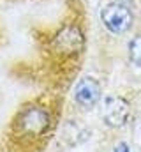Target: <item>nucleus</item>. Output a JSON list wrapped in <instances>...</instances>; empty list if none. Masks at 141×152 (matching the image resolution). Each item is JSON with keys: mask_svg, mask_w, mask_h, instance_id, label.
Returning <instances> with one entry per match:
<instances>
[{"mask_svg": "<svg viewBox=\"0 0 141 152\" xmlns=\"http://www.w3.org/2000/svg\"><path fill=\"white\" fill-rule=\"evenodd\" d=\"M101 20L104 27L113 34H124L132 27V12L122 2H109L101 11Z\"/></svg>", "mask_w": 141, "mask_h": 152, "instance_id": "obj_1", "label": "nucleus"}, {"mask_svg": "<svg viewBox=\"0 0 141 152\" xmlns=\"http://www.w3.org/2000/svg\"><path fill=\"white\" fill-rule=\"evenodd\" d=\"M49 126V115L44 108L39 106H30L25 108L18 115V129L21 131L23 136H42Z\"/></svg>", "mask_w": 141, "mask_h": 152, "instance_id": "obj_2", "label": "nucleus"}, {"mask_svg": "<svg viewBox=\"0 0 141 152\" xmlns=\"http://www.w3.org/2000/svg\"><path fill=\"white\" fill-rule=\"evenodd\" d=\"M102 117L109 127H122L131 118V104L120 96H108L102 104Z\"/></svg>", "mask_w": 141, "mask_h": 152, "instance_id": "obj_3", "label": "nucleus"}, {"mask_svg": "<svg viewBox=\"0 0 141 152\" xmlns=\"http://www.w3.org/2000/svg\"><path fill=\"white\" fill-rule=\"evenodd\" d=\"M85 39L78 27L65 25L55 37H53V50L60 55H76L83 50Z\"/></svg>", "mask_w": 141, "mask_h": 152, "instance_id": "obj_4", "label": "nucleus"}, {"mask_svg": "<svg viewBox=\"0 0 141 152\" xmlns=\"http://www.w3.org/2000/svg\"><path fill=\"white\" fill-rule=\"evenodd\" d=\"M101 96H102L101 83L92 76H86V78L79 80L76 88H74V101L81 108H88V110L94 108L101 101Z\"/></svg>", "mask_w": 141, "mask_h": 152, "instance_id": "obj_5", "label": "nucleus"}, {"mask_svg": "<svg viewBox=\"0 0 141 152\" xmlns=\"http://www.w3.org/2000/svg\"><path fill=\"white\" fill-rule=\"evenodd\" d=\"M129 58L134 66L141 67V34L132 37L129 42Z\"/></svg>", "mask_w": 141, "mask_h": 152, "instance_id": "obj_6", "label": "nucleus"}, {"mask_svg": "<svg viewBox=\"0 0 141 152\" xmlns=\"http://www.w3.org/2000/svg\"><path fill=\"white\" fill-rule=\"evenodd\" d=\"M115 152H131V151H129V145L122 142V143H118V145L115 147Z\"/></svg>", "mask_w": 141, "mask_h": 152, "instance_id": "obj_7", "label": "nucleus"}]
</instances>
